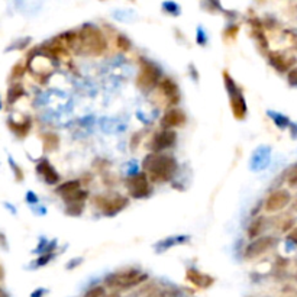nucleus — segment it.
<instances>
[{"instance_id": "6ab92c4d", "label": "nucleus", "mask_w": 297, "mask_h": 297, "mask_svg": "<svg viewBox=\"0 0 297 297\" xmlns=\"http://www.w3.org/2000/svg\"><path fill=\"white\" fill-rule=\"evenodd\" d=\"M106 290L103 286H95V287L88 288L84 297H105Z\"/></svg>"}, {"instance_id": "f257e3e1", "label": "nucleus", "mask_w": 297, "mask_h": 297, "mask_svg": "<svg viewBox=\"0 0 297 297\" xmlns=\"http://www.w3.org/2000/svg\"><path fill=\"white\" fill-rule=\"evenodd\" d=\"M145 174L155 183H165L177 171V161L171 155L167 154H150L142 163Z\"/></svg>"}, {"instance_id": "2eb2a0df", "label": "nucleus", "mask_w": 297, "mask_h": 297, "mask_svg": "<svg viewBox=\"0 0 297 297\" xmlns=\"http://www.w3.org/2000/svg\"><path fill=\"white\" fill-rule=\"evenodd\" d=\"M37 170H38V173L45 179V182L48 183V184H57L58 180H60L58 173L54 170V167H52L47 160H45V161H41V163L38 164V167H37Z\"/></svg>"}, {"instance_id": "ddd939ff", "label": "nucleus", "mask_w": 297, "mask_h": 297, "mask_svg": "<svg viewBox=\"0 0 297 297\" xmlns=\"http://www.w3.org/2000/svg\"><path fill=\"white\" fill-rule=\"evenodd\" d=\"M269 60L270 64L276 68L277 71H280V73H288V71L293 68V64L296 63L294 60L290 61V60H287V57H284L283 54L276 52V51H274V52H270Z\"/></svg>"}, {"instance_id": "39448f33", "label": "nucleus", "mask_w": 297, "mask_h": 297, "mask_svg": "<svg viewBox=\"0 0 297 297\" xmlns=\"http://www.w3.org/2000/svg\"><path fill=\"white\" fill-rule=\"evenodd\" d=\"M291 201V193L287 189H277L273 193H270L269 197L264 203V211L267 213H277L286 209Z\"/></svg>"}, {"instance_id": "aec40b11", "label": "nucleus", "mask_w": 297, "mask_h": 297, "mask_svg": "<svg viewBox=\"0 0 297 297\" xmlns=\"http://www.w3.org/2000/svg\"><path fill=\"white\" fill-rule=\"evenodd\" d=\"M116 47L122 51H129L131 49V41L124 37V35H117L116 38Z\"/></svg>"}, {"instance_id": "f8f14e48", "label": "nucleus", "mask_w": 297, "mask_h": 297, "mask_svg": "<svg viewBox=\"0 0 297 297\" xmlns=\"http://www.w3.org/2000/svg\"><path fill=\"white\" fill-rule=\"evenodd\" d=\"M160 90L163 92L164 96L170 100V103L175 105V103L180 100V90H179V86L175 84V81L171 80V78H168V77L161 78V81H160Z\"/></svg>"}, {"instance_id": "6e6552de", "label": "nucleus", "mask_w": 297, "mask_h": 297, "mask_svg": "<svg viewBox=\"0 0 297 297\" xmlns=\"http://www.w3.org/2000/svg\"><path fill=\"white\" fill-rule=\"evenodd\" d=\"M175 139H177V134L174 131H168V129H163L160 132L153 136V141H151V151L154 154H163L165 150H170L171 146L175 144Z\"/></svg>"}, {"instance_id": "393cba45", "label": "nucleus", "mask_w": 297, "mask_h": 297, "mask_svg": "<svg viewBox=\"0 0 297 297\" xmlns=\"http://www.w3.org/2000/svg\"><path fill=\"white\" fill-rule=\"evenodd\" d=\"M281 297H297V288L286 286L281 290Z\"/></svg>"}, {"instance_id": "dca6fc26", "label": "nucleus", "mask_w": 297, "mask_h": 297, "mask_svg": "<svg viewBox=\"0 0 297 297\" xmlns=\"http://www.w3.org/2000/svg\"><path fill=\"white\" fill-rule=\"evenodd\" d=\"M265 221L267 219H264L262 216H259L257 219H254V221L251 222V225H249L248 228V236L249 240H258L259 235L264 232V225H265Z\"/></svg>"}, {"instance_id": "c756f323", "label": "nucleus", "mask_w": 297, "mask_h": 297, "mask_svg": "<svg viewBox=\"0 0 297 297\" xmlns=\"http://www.w3.org/2000/svg\"><path fill=\"white\" fill-rule=\"evenodd\" d=\"M293 209H294V211L297 212V199H296V201L293 203Z\"/></svg>"}, {"instance_id": "423d86ee", "label": "nucleus", "mask_w": 297, "mask_h": 297, "mask_svg": "<svg viewBox=\"0 0 297 297\" xmlns=\"http://www.w3.org/2000/svg\"><path fill=\"white\" fill-rule=\"evenodd\" d=\"M128 190L129 194L135 197V199H145L148 197V194L151 193V186H150V180L148 175L145 173H138L131 175L128 179Z\"/></svg>"}, {"instance_id": "4be33fe9", "label": "nucleus", "mask_w": 297, "mask_h": 297, "mask_svg": "<svg viewBox=\"0 0 297 297\" xmlns=\"http://www.w3.org/2000/svg\"><path fill=\"white\" fill-rule=\"evenodd\" d=\"M45 146L48 150H54L58 146V136L54 134H47L45 135Z\"/></svg>"}, {"instance_id": "a878e982", "label": "nucleus", "mask_w": 297, "mask_h": 297, "mask_svg": "<svg viewBox=\"0 0 297 297\" xmlns=\"http://www.w3.org/2000/svg\"><path fill=\"white\" fill-rule=\"evenodd\" d=\"M287 81L291 86H297V67H293L287 73Z\"/></svg>"}, {"instance_id": "a211bd4d", "label": "nucleus", "mask_w": 297, "mask_h": 297, "mask_svg": "<svg viewBox=\"0 0 297 297\" xmlns=\"http://www.w3.org/2000/svg\"><path fill=\"white\" fill-rule=\"evenodd\" d=\"M87 192L86 190H78V192L70 194L67 197H64V200L67 201L68 204H73V203H83L87 199Z\"/></svg>"}, {"instance_id": "cd10ccee", "label": "nucleus", "mask_w": 297, "mask_h": 297, "mask_svg": "<svg viewBox=\"0 0 297 297\" xmlns=\"http://www.w3.org/2000/svg\"><path fill=\"white\" fill-rule=\"evenodd\" d=\"M22 74H23V68L20 66H16L13 68V76H22Z\"/></svg>"}, {"instance_id": "f3484780", "label": "nucleus", "mask_w": 297, "mask_h": 297, "mask_svg": "<svg viewBox=\"0 0 297 297\" xmlns=\"http://www.w3.org/2000/svg\"><path fill=\"white\" fill-rule=\"evenodd\" d=\"M78 190H81V183L77 182V180L63 183V184L57 189V192L63 196V199L70 196V194H73V193L78 192Z\"/></svg>"}, {"instance_id": "c85d7f7f", "label": "nucleus", "mask_w": 297, "mask_h": 297, "mask_svg": "<svg viewBox=\"0 0 297 297\" xmlns=\"http://www.w3.org/2000/svg\"><path fill=\"white\" fill-rule=\"evenodd\" d=\"M105 297H121V294H119L117 291H112V293H109V294H106Z\"/></svg>"}, {"instance_id": "5701e85b", "label": "nucleus", "mask_w": 297, "mask_h": 297, "mask_svg": "<svg viewBox=\"0 0 297 297\" xmlns=\"http://www.w3.org/2000/svg\"><path fill=\"white\" fill-rule=\"evenodd\" d=\"M10 126H13L12 129L15 131V132H18V135H20V136H23V135L26 134L29 131V126H31V122L29 121H26V122H23L22 125H13L10 124Z\"/></svg>"}, {"instance_id": "1a4fd4ad", "label": "nucleus", "mask_w": 297, "mask_h": 297, "mask_svg": "<svg viewBox=\"0 0 297 297\" xmlns=\"http://www.w3.org/2000/svg\"><path fill=\"white\" fill-rule=\"evenodd\" d=\"M186 122V113L183 112L182 109H177L173 107L170 110H167L161 117V128L164 129H168V131H173V128H179Z\"/></svg>"}, {"instance_id": "7ed1b4c3", "label": "nucleus", "mask_w": 297, "mask_h": 297, "mask_svg": "<svg viewBox=\"0 0 297 297\" xmlns=\"http://www.w3.org/2000/svg\"><path fill=\"white\" fill-rule=\"evenodd\" d=\"M146 274L141 273L139 270L128 269L117 271L113 274H109L105 278V286L113 290H129L136 287L146 280Z\"/></svg>"}, {"instance_id": "0eeeda50", "label": "nucleus", "mask_w": 297, "mask_h": 297, "mask_svg": "<svg viewBox=\"0 0 297 297\" xmlns=\"http://www.w3.org/2000/svg\"><path fill=\"white\" fill-rule=\"evenodd\" d=\"M276 242H277V240L274 236H270V235L259 236L258 240H254L247 247V249H245V257L248 259L257 258V257L265 254L267 251L273 248L276 245Z\"/></svg>"}, {"instance_id": "f03ea898", "label": "nucleus", "mask_w": 297, "mask_h": 297, "mask_svg": "<svg viewBox=\"0 0 297 297\" xmlns=\"http://www.w3.org/2000/svg\"><path fill=\"white\" fill-rule=\"evenodd\" d=\"M78 47L88 55H100L107 48V42L100 29L93 25H84L78 34Z\"/></svg>"}, {"instance_id": "9b49d317", "label": "nucleus", "mask_w": 297, "mask_h": 297, "mask_svg": "<svg viewBox=\"0 0 297 297\" xmlns=\"http://www.w3.org/2000/svg\"><path fill=\"white\" fill-rule=\"evenodd\" d=\"M186 278L189 283H192L194 287L197 288H209L213 286L215 278L212 276H207L196 269H189L186 271Z\"/></svg>"}, {"instance_id": "b1692460", "label": "nucleus", "mask_w": 297, "mask_h": 297, "mask_svg": "<svg viewBox=\"0 0 297 297\" xmlns=\"http://www.w3.org/2000/svg\"><path fill=\"white\" fill-rule=\"evenodd\" d=\"M287 184L291 187H297V164L291 167V170L287 174Z\"/></svg>"}, {"instance_id": "412c9836", "label": "nucleus", "mask_w": 297, "mask_h": 297, "mask_svg": "<svg viewBox=\"0 0 297 297\" xmlns=\"http://www.w3.org/2000/svg\"><path fill=\"white\" fill-rule=\"evenodd\" d=\"M23 95V88L20 86L12 87L9 90V103H13L15 100H18L20 96Z\"/></svg>"}, {"instance_id": "9d476101", "label": "nucleus", "mask_w": 297, "mask_h": 297, "mask_svg": "<svg viewBox=\"0 0 297 297\" xmlns=\"http://www.w3.org/2000/svg\"><path fill=\"white\" fill-rule=\"evenodd\" d=\"M128 199L124 196H116L110 199H103V203L100 204V209L106 216H115L119 212H122L128 206Z\"/></svg>"}, {"instance_id": "4468645a", "label": "nucleus", "mask_w": 297, "mask_h": 297, "mask_svg": "<svg viewBox=\"0 0 297 297\" xmlns=\"http://www.w3.org/2000/svg\"><path fill=\"white\" fill-rule=\"evenodd\" d=\"M230 109L236 119H244L247 116V102L241 92L230 96Z\"/></svg>"}, {"instance_id": "20e7f679", "label": "nucleus", "mask_w": 297, "mask_h": 297, "mask_svg": "<svg viewBox=\"0 0 297 297\" xmlns=\"http://www.w3.org/2000/svg\"><path fill=\"white\" fill-rule=\"evenodd\" d=\"M160 81H161L160 68L154 66L150 61H142L141 63V73L136 78V84L142 90L148 92V90H153L157 84H160Z\"/></svg>"}, {"instance_id": "bb28decb", "label": "nucleus", "mask_w": 297, "mask_h": 297, "mask_svg": "<svg viewBox=\"0 0 297 297\" xmlns=\"http://www.w3.org/2000/svg\"><path fill=\"white\" fill-rule=\"evenodd\" d=\"M145 297H168V294H167V291H165V290L157 288V290H154V291H151L150 294H146Z\"/></svg>"}, {"instance_id": "7c9ffc66", "label": "nucleus", "mask_w": 297, "mask_h": 297, "mask_svg": "<svg viewBox=\"0 0 297 297\" xmlns=\"http://www.w3.org/2000/svg\"><path fill=\"white\" fill-rule=\"evenodd\" d=\"M2 277H3V271H2V269H0V280H2Z\"/></svg>"}]
</instances>
